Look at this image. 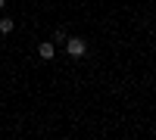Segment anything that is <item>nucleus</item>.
<instances>
[{
  "label": "nucleus",
  "instance_id": "f257e3e1",
  "mask_svg": "<svg viewBox=\"0 0 156 140\" xmlns=\"http://www.w3.org/2000/svg\"><path fill=\"white\" fill-rule=\"evenodd\" d=\"M84 53H87L84 37H66V56H72V59H81Z\"/></svg>",
  "mask_w": 156,
  "mask_h": 140
},
{
  "label": "nucleus",
  "instance_id": "f03ea898",
  "mask_svg": "<svg viewBox=\"0 0 156 140\" xmlns=\"http://www.w3.org/2000/svg\"><path fill=\"white\" fill-rule=\"evenodd\" d=\"M53 53H56L53 41H41V47H37V56H44V59H53Z\"/></svg>",
  "mask_w": 156,
  "mask_h": 140
},
{
  "label": "nucleus",
  "instance_id": "7ed1b4c3",
  "mask_svg": "<svg viewBox=\"0 0 156 140\" xmlns=\"http://www.w3.org/2000/svg\"><path fill=\"white\" fill-rule=\"evenodd\" d=\"M12 31V19H0V34H9Z\"/></svg>",
  "mask_w": 156,
  "mask_h": 140
},
{
  "label": "nucleus",
  "instance_id": "20e7f679",
  "mask_svg": "<svg viewBox=\"0 0 156 140\" xmlns=\"http://www.w3.org/2000/svg\"><path fill=\"white\" fill-rule=\"evenodd\" d=\"M3 3H6V0H0V9H3Z\"/></svg>",
  "mask_w": 156,
  "mask_h": 140
}]
</instances>
